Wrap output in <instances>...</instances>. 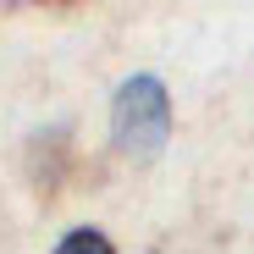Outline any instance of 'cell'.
Instances as JSON below:
<instances>
[{
    "mask_svg": "<svg viewBox=\"0 0 254 254\" xmlns=\"http://www.w3.org/2000/svg\"><path fill=\"white\" fill-rule=\"evenodd\" d=\"M116 127H122L127 144H160V133H166V89H160L155 77H138V83L122 89Z\"/></svg>",
    "mask_w": 254,
    "mask_h": 254,
    "instance_id": "6da1fadb",
    "label": "cell"
},
{
    "mask_svg": "<svg viewBox=\"0 0 254 254\" xmlns=\"http://www.w3.org/2000/svg\"><path fill=\"white\" fill-rule=\"evenodd\" d=\"M56 254H116L100 232H89V227H83V232H72V238H61V249Z\"/></svg>",
    "mask_w": 254,
    "mask_h": 254,
    "instance_id": "7a4b0ae2",
    "label": "cell"
}]
</instances>
